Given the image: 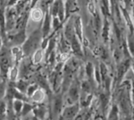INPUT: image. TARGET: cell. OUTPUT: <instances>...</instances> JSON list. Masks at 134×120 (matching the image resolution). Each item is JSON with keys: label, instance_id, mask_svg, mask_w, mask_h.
I'll return each instance as SVG.
<instances>
[{"label": "cell", "instance_id": "obj_7", "mask_svg": "<svg viewBox=\"0 0 134 120\" xmlns=\"http://www.w3.org/2000/svg\"><path fill=\"white\" fill-rule=\"evenodd\" d=\"M31 59H29L28 57H24L20 62L19 67V78L26 79L28 77L31 71V66H32ZM18 78V79H19Z\"/></svg>", "mask_w": 134, "mask_h": 120}, {"label": "cell", "instance_id": "obj_9", "mask_svg": "<svg viewBox=\"0 0 134 120\" xmlns=\"http://www.w3.org/2000/svg\"><path fill=\"white\" fill-rule=\"evenodd\" d=\"M47 113H48L47 107L45 105H43L42 103L35 104V105L32 110V114H33L35 119H44L46 118V116Z\"/></svg>", "mask_w": 134, "mask_h": 120}, {"label": "cell", "instance_id": "obj_17", "mask_svg": "<svg viewBox=\"0 0 134 120\" xmlns=\"http://www.w3.org/2000/svg\"><path fill=\"white\" fill-rule=\"evenodd\" d=\"M24 102L21 100L19 99H13V112L16 116V117H20L23 105H24Z\"/></svg>", "mask_w": 134, "mask_h": 120}, {"label": "cell", "instance_id": "obj_21", "mask_svg": "<svg viewBox=\"0 0 134 120\" xmlns=\"http://www.w3.org/2000/svg\"><path fill=\"white\" fill-rule=\"evenodd\" d=\"M38 87H39V86H38V84L36 82L33 83V84H30V85L28 86V87L27 89L26 95L30 98L32 96V94L38 89Z\"/></svg>", "mask_w": 134, "mask_h": 120}, {"label": "cell", "instance_id": "obj_27", "mask_svg": "<svg viewBox=\"0 0 134 120\" xmlns=\"http://www.w3.org/2000/svg\"><path fill=\"white\" fill-rule=\"evenodd\" d=\"M6 4H7V0H0V5H6Z\"/></svg>", "mask_w": 134, "mask_h": 120}, {"label": "cell", "instance_id": "obj_15", "mask_svg": "<svg viewBox=\"0 0 134 120\" xmlns=\"http://www.w3.org/2000/svg\"><path fill=\"white\" fill-rule=\"evenodd\" d=\"M78 98H79V88L75 84H71L68 91V99L71 101V103H73L74 102H76Z\"/></svg>", "mask_w": 134, "mask_h": 120}, {"label": "cell", "instance_id": "obj_8", "mask_svg": "<svg viewBox=\"0 0 134 120\" xmlns=\"http://www.w3.org/2000/svg\"><path fill=\"white\" fill-rule=\"evenodd\" d=\"M79 110V105H73L68 107H66L63 109V112H61V117L64 119H74L76 115L78 114Z\"/></svg>", "mask_w": 134, "mask_h": 120}, {"label": "cell", "instance_id": "obj_14", "mask_svg": "<svg viewBox=\"0 0 134 120\" xmlns=\"http://www.w3.org/2000/svg\"><path fill=\"white\" fill-rule=\"evenodd\" d=\"M19 78V65L14 64L12 66V67L9 70V75H8V80L11 83H15Z\"/></svg>", "mask_w": 134, "mask_h": 120}, {"label": "cell", "instance_id": "obj_6", "mask_svg": "<svg viewBox=\"0 0 134 120\" xmlns=\"http://www.w3.org/2000/svg\"><path fill=\"white\" fill-rule=\"evenodd\" d=\"M52 15L49 11V8L45 11L44 17L42 20L41 27H42V38L48 37L52 30Z\"/></svg>", "mask_w": 134, "mask_h": 120}, {"label": "cell", "instance_id": "obj_20", "mask_svg": "<svg viewBox=\"0 0 134 120\" xmlns=\"http://www.w3.org/2000/svg\"><path fill=\"white\" fill-rule=\"evenodd\" d=\"M7 84L8 83L5 80H2L0 81V101L3 100L6 94L7 91Z\"/></svg>", "mask_w": 134, "mask_h": 120}, {"label": "cell", "instance_id": "obj_12", "mask_svg": "<svg viewBox=\"0 0 134 120\" xmlns=\"http://www.w3.org/2000/svg\"><path fill=\"white\" fill-rule=\"evenodd\" d=\"M45 50L42 49V48H38L37 50H35L33 54H32V57H31V62L33 65H39L42 60L45 59Z\"/></svg>", "mask_w": 134, "mask_h": 120}, {"label": "cell", "instance_id": "obj_11", "mask_svg": "<svg viewBox=\"0 0 134 120\" xmlns=\"http://www.w3.org/2000/svg\"><path fill=\"white\" fill-rule=\"evenodd\" d=\"M44 12L40 7H34L30 10L29 15L32 21L34 22H40L42 20L44 17Z\"/></svg>", "mask_w": 134, "mask_h": 120}, {"label": "cell", "instance_id": "obj_1", "mask_svg": "<svg viewBox=\"0 0 134 120\" xmlns=\"http://www.w3.org/2000/svg\"><path fill=\"white\" fill-rule=\"evenodd\" d=\"M42 41V32L41 24L38 27L35 29L21 45L24 57H29L38 48H41Z\"/></svg>", "mask_w": 134, "mask_h": 120}, {"label": "cell", "instance_id": "obj_18", "mask_svg": "<svg viewBox=\"0 0 134 120\" xmlns=\"http://www.w3.org/2000/svg\"><path fill=\"white\" fill-rule=\"evenodd\" d=\"M35 105L31 104L30 102H24L21 112H20V117H24V116H27L29 113L32 112V110H33Z\"/></svg>", "mask_w": 134, "mask_h": 120}, {"label": "cell", "instance_id": "obj_25", "mask_svg": "<svg viewBox=\"0 0 134 120\" xmlns=\"http://www.w3.org/2000/svg\"><path fill=\"white\" fill-rule=\"evenodd\" d=\"M40 0H31L30 2V5H29V9L31 10V9H33L34 7H35V5H37L38 2H39Z\"/></svg>", "mask_w": 134, "mask_h": 120}, {"label": "cell", "instance_id": "obj_4", "mask_svg": "<svg viewBox=\"0 0 134 120\" xmlns=\"http://www.w3.org/2000/svg\"><path fill=\"white\" fill-rule=\"evenodd\" d=\"M18 15L15 8L8 7L5 8V30L6 32H10L14 27H16V20Z\"/></svg>", "mask_w": 134, "mask_h": 120}, {"label": "cell", "instance_id": "obj_26", "mask_svg": "<svg viewBox=\"0 0 134 120\" xmlns=\"http://www.w3.org/2000/svg\"><path fill=\"white\" fill-rule=\"evenodd\" d=\"M3 44H4V42H3V39H2V35H1V33H0V49L2 48V45H3Z\"/></svg>", "mask_w": 134, "mask_h": 120}, {"label": "cell", "instance_id": "obj_13", "mask_svg": "<svg viewBox=\"0 0 134 120\" xmlns=\"http://www.w3.org/2000/svg\"><path fill=\"white\" fill-rule=\"evenodd\" d=\"M75 27L73 26L72 21L69 20L65 27H64V37L66 38V40L69 42L72 38H74L75 37Z\"/></svg>", "mask_w": 134, "mask_h": 120}, {"label": "cell", "instance_id": "obj_23", "mask_svg": "<svg viewBox=\"0 0 134 120\" xmlns=\"http://www.w3.org/2000/svg\"><path fill=\"white\" fill-rule=\"evenodd\" d=\"M54 0H40L39 1V4H40V8L43 10V12H45V11L49 8L50 5L53 2Z\"/></svg>", "mask_w": 134, "mask_h": 120}, {"label": "cell", "instance_id": "obj_3", "mask_svg": "<svg viewBox=\"0 0 134 120\" xmlns=\"http://www.w3.org/2000/svg\"><path fill=\"white\" fill-rule=\"evenodd\" d=\"M26 29L21 28L17 30L15 33H9L6 34V42L5 45H11L12 46H20L22 45L24 41L27 38L26 35Z\"/></svg>", "mask_w": 134, "mask_h": 120}, {"label": "cell", "instance_id": "obj_19", "mask_svg": "<svg viewBox=\"0 0 134 120\" xmlns=\"http://www.w3.org/2000/svg\"><path fill=\"white\" fill-rule=\"evenodd\" d=\"M7 118V104L3 100L0 101V119Z\"/></svg>", "mask_w": 134, "mask_h": 120}, {"label": "cell", "instance_id": "obj_24", "mask_svg": "<svg viewBox=\"0 0 134 120\" xmlns=\"http://www.w3.org/2000/svg\"><path fill=\"white\" fill-rule=\"evenodd\" d=\"M19 0H8L7 1V4H6V6L8 7H13L18 2Z\"/></svg>", "mask_w": 134, "mask_h": 120}, {"label": "cell", "instance_id": "obj_22", "mask_svg": "<svg viewBox=\"0 0 134 120\" xmlns=\"http://www.w3.org/2000/svg\"><path fill=\"white\" fill-rule=\"evenodd\" d=\"M61 23H62V21L58 18V16L52 17V29L53 30V32H55L60 28Z\"/></svg>", "mask_w": 134, "mask_h": 120}, {"label": "cell", "instance_id": "obj_2", "mask_svg": "<svg viewBox=\"0 0 134 120\" xmlns=\"http://www.w3.org/2000/svg\"><path fill=\"white\" fill-rule=\"evenodd\" d=\"M13 57L10 51L7 48V45H3L0 49V78L1 80H8V75L12 67Z\"/></svg>", "mask_w": 134, "mask_h": 120}, {"label": "cell", "instance_id": "obj_5", "mask_svg": "<svg viewBox=\"0 0 134 120\" xmlns=\"http://www.w3.org/2000/svg\"><path fill=\"white\" fill-rule=\"evenodd\" d=\"M63 109V95L62 94H57L52 98L51 105V118L59 116Z\"/></svg>", "mask_w": 134, "mask_h": 120}, {"label": "cell", "instance_id": "obj_10", "mask_svg": "<svg viewBox=\"0 0 134 120\" xmlns=\"http://www.w3.org/2000/svg\"><path fill=\"white\" fill-rule=\"evenodd\" d=\"M46 92L44 91V89H42V87H39L38 89L30 98V100L35 104L43 103L45 98H46Z\"/></svg>", "mask_w": 134, "mask_h": 120}, {"label": "cell", "instance_id": "obj_16", "mask_svg": "<svg viewBox=\"0 0 134 120\" xmlns=\"http://www.w3.org/2000/svg\"><path fill=\"white\" fill-rule=\"evenodd\" d=\"M29 85H30V83H28L27 80H25V79H21V78H19L14 83L15 87L18 91H21V92H23L24 94H26L27 89Z\"/></svg>", "mask_w": 134, "mask_h": 120}]
</instances>
